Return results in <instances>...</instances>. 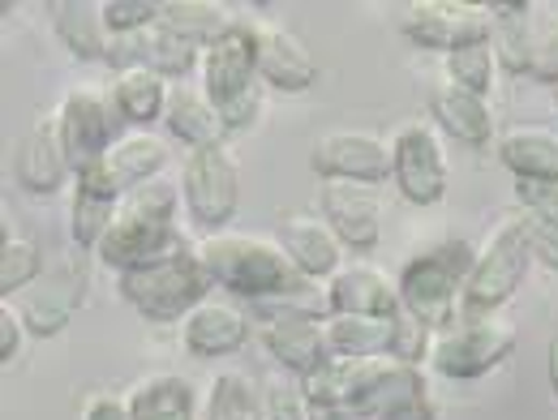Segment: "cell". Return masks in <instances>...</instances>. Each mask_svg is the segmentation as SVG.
Listing matches in <instances>:
<instances>
[{"label": "cell", "instance_id": "obj_1", "mask_svg": "<svg viewBox=\"0 0 558 420\" xmlns=\"http://www.w3.org/2000/svg\"><path fill=\"white\" fill-rule=\"evenodd\" d=\"M177 202H181V189H172L168 181H150L134 194H125L117 223L108 227L99 245V258L112 271H134V267L190 249L177 227Z\"/></svg>", "mask_w": 558, "mask_h": 420}, {"label": "cell", "instance_id": "obj_2", "mask_svg": "<svg viewBox=\"0 0 558 420\" xmlns=\"http://www.w3.org/2000/svg\"><path fill=\"white\" fill-rule=\"evenodd\" d=\"M198 258L207 267L210 283L245 296L250 305L254 300H267V296H283V292H301L305 275L292 267V258L283 254L279 240L267 236H250V232H219L207 236L198 245Z\"/></svg>", "mask_w": 558, "mask_h": 420}, {"label": "cell", "instance_id": "obj_3", "mask_svg": "<svg viewBox=\"0 0 558 420\" xmlns=\"http://www.w3.org/2000/svg\"><path fill=\"white\" fill-rule=\"evenodd\" d=\"M473 267H477V249L469 240H442V245L425 249L417 258H409V267L396 280L400 305L413 318H421L429 331H451Z\"/></svg>", "mask_w": 558, "mask_h": 420}, {"label": "cell", "instance_id": "obj_4", "mask_svg": "<svg viewBox=\"0 0 558 420\" xmlns=\"http://www.w3.org/2000/svg\"><path fill=\"white\" fill-rule=\"evenodd\" d=\"M210 275L198 249H181L172 258L121 271V296L146 322H181L207 300Z\"/></svg>", "mask_w": 558, "mask_h": 420}, {"label": "cell", "instance_id": "obj_5", "mask_svg": "<svg viewBox=\"0 0 558 420\" xmlns=\"http://www.w3.org/2000/svg\"><path fill=\"white\" fill-rule=\"evenodd\" d=\"M533 267V245H529V227L524 219H511L502 223L489 245L477 254V267L464 283V296H460V318L464 322H482V318H494L529 275Z\"/></svg>", "mask_w": 558, "mask_h": 420}, {"label": "cell", "instance_id": "obj_6", "mask_svg": "<svg viewBox=\"0 0 558 420\" xmlns=\"http://www.w3.org/2000/svg\"><path fill=\"white\" fill-rule=\"evenodd\" d=\"M181 202L194 227H203L210 236H219L241 202V172L236 159L228 155V146H207L194 150L181 168Z\"/></svg>", "mask_w": 558, "mask_h": 420}, {"label": "cell", "instance_id": "obj_7", "mask_svg": "<svg viewBox=\"0 0 558 420\" xmlns=\"http://www.w3.org/2000/svg\"><path fill=\"white\" fill-rule=\"evenodd\" d=\"M52 121H57L73 176L104 163L112 155V146L121 141V112H117L112 95H99V90H70Z\"/></svg>", "mask_w": 558, "mask_h": 420}, {"label": "cell", "instance_id": "obj_8", "mask_svg": "<svg viewBox=\"0 0 558 420\" xmlns=\"http://www.w3.org/2000/svg\"><path fill=\"white\" fill-rule=\"evenodd\" d=\"M511 348H515V331L498 318H482V322L442 331L434 339L429 365L451 382H473V378H486L489 369H498L511 356Z\"/></svg>", "mask_w": 558, "mask_h": 420}, {"label": "cell", "instance_id": "obj_9", "mask_svg": "<svg viewBox=\"0 0 558 420\" xmlns=\"http://www.w3.org/2000/svg\"><path fill=\"white\" fill-rule=\"evenodd\" d=\"M391 181L413 207H434L447 194V155L429 125H404L391 138Z\"/></svg>", "mask_w": 558, "mask_h": 420}, {"label": "cell", "instance_id": "obj_10", "mask_svg": "<svg viewBox=\"0 0 558 420\" xmlns=\"http://www.w3.org/2000/svg\"><path fill=\"white\" fill-rule=\"evenodd\" d=\"M417 399H425V378H421L417 365H404L391 356L356 360L349 395V408L356 420H378L404 408V404H417Z\"/></svg>", "mask_w": 558, "mask_h": 420}, {"label": "cell", "instance_id": "obj_11", "mask_svg": "<svg viewBox=\"0 0 558 420\" xmlns=\"http://www.w3.org/2000/svg\"><path fill=\"white\" fill-rule=\"evenodd\" d=\"M86 300V271L73 267V262H61L52 271H44L39 280L22 292V300L13 305L26 322V335H39V339H52L61 335L73 322V313L82 309Z\"/></svg>", "mask_w": 558, "mask_h": 420}, {"label": "cell", "instance_id": "obj_12", "mask_svg": "<svg viewBox=\"0 0 558 420\" xmlns=\"http://www.w3.org/2000/svg\"><path fill=\"white\" fill-rule=\"evenodd\" d=\"M108 65L117 73L146 70L168 77H190L194 70H203V48H194L190 39H181L177 30H168L163 22L138 30V35H121L108 44Z\"/></svg>", "mask_w": 558, "mask_h": 420}, {"label": "cell", "instance_id": "obj_13", "mask_svg": "<svg viewBox=\"0 0 558 420\" xmlns=\"http://www.w3.org/2000/svg\"><path fill=\"white\" fill-rule=\"evenodd\" d=\"M400 30L409 44H417L425 52H456L464 44L489 39V13L473 4H442V0H425L409 4V13L400 17Z\"/></svg>", "mask_w": 558, "mask_h": 420}, {"label": "cell", "instance_id": "obj_14", "mask_svg": "<svg viewBox=\"0 0 558 420\" xmlns=\"http://www.w3.org/2000/svg\"><path fill=\"white\" fill-rule=\"evenodd\" d=\"M314 172L323 181H361V185H378L391 176V146L365 129H336L323 134L314 155H310Z\"/></svg>", "mask_w": 558, "mask_h": 420}, {"label": "cell", "instance_id": "obj_15", "mask_svg": "<svg viewBox=\"0 0 558 420\" xmlns=\"http://www.w3.org/2000/svg\"><path fill=\"white\" fill-rule=\"evenodd\" d=\"M258 86V30L232 26L203 52V95L215 108Z\"/></svg>", "mask_w": 558, "mask_h": 420}, {"label": "cell", "instance_id": "obj_16", "mask_svg": "<svg viewBox=\"0 0 558 420\" xmlns=\"http://www.w3.org/2000/svg\"><path fill=\"white\" fill-rule=\"evenodd\" d=\"M318 207H323V219L331 223V232L340 236L344 249H374L383 240V207H378V189L374 185L323 181Z\"/></svg>", "mask_w": 558, "mask_h": 420}, {"label": "cell", "instance_id": "obj_17", "mask_svg": "<svg viewBox=\"0 0 558 420\" xmlns=\"http://www.w3.org/2000/svg\"><path fill=\"white\" fill-rule=\"evenodd\" d=\"M121 202H125V189L117 185L108 159L77 172V189H73V210H70V232L77 240V249H99L108 227L117 223L121 214Z\"/></svg>", "mask_w": 558, "mask_h": 420}, {"label": "cell", "instance_id": "obj_18", "mask_svg": "<svg viewBox=\"0 0 558 420\" xmlns=\"http://www.w3.org/2000/svg\"><path fill=\"white\" fill-rule=\"evenodd\" d=\"M279 245L305 280H331L344 258V245L323 214H279Z\"/></svg>", "mask_w": 558, "mask_h": 420}, {"label": "cell", "instance_id": "obj_19", "mask_svg": "<svg viewBox=\"0 0 558 420\" xmlns=\"http://www.w3.org/2000/svg\"><path fill=\"white\" fill-rule=\"evenodd\" d=\"M400 309V283L387 280L378 267H340L327 283V313L396 318Z\"/></svg>", "mask_w": 558, "mask_h": 420}, {"label": "cell", "instance_id": "obj_20", "mask_svg": "<svg viewBox=\"0 0 558 420\" xmlns=\"http://www.w3.org/2000/svg\"><path fill=\"white\" fill-rule=\"evenodd\" d=\"M70 159L57 134V121H39L35 129H26V138L13 150V176L26 194H57L70 181Z\"/></svg>", "mask_w": 558, "mask_h": 420}, {"label": "cell", "instance_id": "obj_21", "mask_svg": "<svg viewBox=\"0 0 558 420\" xmlns=\"http://www.w3.org/2000/svg\"><path fill=\"white\" fill-rule=\"evenodd\" d=\"M258 77L283 95H296V90H310L318 82V61L310 57V48L292 30L258 26Z\"/></svg>", "mask_w": 558, "mask_h": 420}, {"label": "cell", "instance_id": "obj_22", "mask_svg": "<svg viewBox=\"0 0 558 420\" xmlns=\"http://www.w3.org/2000/svg\"><path fill=\"white\" fill-rule=\"evenodd\" d=\"M181 339H185V351L190 356H203V360H215V356H228V351L245 348L250 339V318L223 300H203L185 326H181Z\"/></svg>", "mask_w": 558, "mask_h": 420}, {"label": "cell", "instance_id": "obj_23", "mask_svg": "<svg viewBox=\"0 0 558 420\" xmlns=\"http://www.w3.org/2000/svg\"><path fill=\"white\" fill-rule=\"evenodd\" d=\"M429 112L438 121V129L447 138L464 141V146H489L494 138V116H489V103L482 95L456 86V82H442L434 95H429Z\"/></svg>", "mask_w": 558, "mask_h": 420}, {"label": "cell", "instance_id": "obj_24", "mask_svg": "<svg viewBox=\"0 0 558 420\" xmlns=\"http://www.w3.org/2000/svg\"><path fill=\"white\" fill-rule=\"evenodd\" d=\"M263 344L276 356L283 369L292 373H310L314 365H323L331 351H327V331L318 318H276V322H263Z\"/></svg>", "mask_w": 558, "mask_h": 420}, {"label": "cell", "instance_id": "obj_25", "mask_svg": "<svg viewBox=\"0 0 558 420\" xmlns=\"http://www.w3.org/2000/svg\"><path fill=\"white\" fill-rule=\"evenodd\" d=\"M498 159L515 172V181H558V134L537 125H515L498 138Z\"/></svg>", "mask_w": 558, "mask_h": 420}, {"label": "cell", "instance_id": "obj_26", "mask_svg": "<svg viewBox=\"0 0 558 420\" xmlns=\"http://www.w3.org/2000/svg\"><path fill=\"white\" fill-rule=\"evenodd\" d=\"M163 121H168V134H172V138H181L185 146H194V150L223 146V134H228L223 121H219V112H215V103H210L207 95L190 90V86H177V90L168 95Z\"/></svg>", "mask_w": 558, "mask_h": 420}, {"label": "cell", "instance_id": "obj_27", "mask_svg": "<svg viewBox=\"0 0 558 420\" xmlns=\"http://www.w3.org/2000/svg\"><path fill=\"white\" fill-rule=\"evenodd\" d=\"M327 351L349 356V360H369L387 356L391 348V318H349V313H327Z\"/></svg>", "mask_w": 558, "mask_h": 420}, {"label": "cell", "instance_id": "obj_28", "mask_svg": "<svg viewBox=\"0 0 558 420\" xmlns=\"http://www.w3.org/2000/svg\"><path fill=\"white\" fill-rule=\"evenodd\" d=\"M108 168H112L117 185L125 194H134L142 185L159 181V172L168 168V146H163V138H155V134H130V138H121L112 146Z\"/></svg>", "mask_w": 558, "mask_h": 420}, {"label": "cell", "instance_id": "obj_29", "mask_svg": "<svg viewBox=\"0 0 558 420\" xmlns=\"http://www.w3.org/2000/svg\"><path fill=\"white\" fill-rule=\"evenodd\" d=\"M52 26L61 44L77 61H108V30L99 17V4H77V0H57L52 4Z\"/></svg>", "mask_w": 558, "mask_h": 420}, {"label": "cell", "instance_id": "obj_30", "mask_svg": "<svg viewBox=\"0 0 558 420\" xmlns=\"http://www.w3.org/2000/svg\"><path fill=\"white\" fill-rule=\"evenodd\" d=\"M168 82L159 73H146V70H130V73H117L112 82V103L121 112V121L130 125H155L163 112H168Z\"/></svg>", "mask_w": 558, "mask_h": 420}, {"label": "cell", "instance_id": "obj_31", "mask_svg": "<svg viewBox=\"0 0 558 420\" xmlns=\"http://www.w3.org/2000/svg\"><path fill=\"white\" fill-rule=\"evenodd\" d=\"M130 412L134 420H181L194 417V386L177 373H159V378H142L130 391Z\"/></svg>", "mask_w": 558, "mask_h": 420}, {"label": "cell", "instance_id": "obj_32", "mask_svg": "<svg viewBox=\"0 0 558 420\" xmlns=\"http://www.w3.org/2000/svg\"><path fill=\"white\" fill-rule=\"evenodd\" d=\"M159 22L168 30H177L181 39H190L194 48H203V52H207L219 35H228L236 26V22H228L223 4H207V0H163Z\"/></svg>", "mask_w": 558, "mask_h": 420}, {"label": "cell", "instance_id": "obj_33", "mask_svg": "<svg viewBox=\"0 0 558 420\" xmlns=\"http://www.w3.org/2000/svg\"><path fill=\"white\" fill-rule=\"evenodd\" d=\"M489 44H494V57H498L502 70L533 73L537 44L529 35V9L524 13H498V17H489Z\"/></svg>", "mask_w": 558, "mask_h": 420}, {"label": "cell", "instance_id": "obj_34", "mask_svg": "<svg viewBox=\"0 0 558 420\" xmlns=\"http://www.w3.org/2000/svg\"><path fill=\"white\" fill-rule=\"evenodd\" d=\"M39 275H44L39 245L26 240V236H9V227H4V245H0V296L9 300L13 292H26Z\"/></svg>", "mask_w": 558, "mask_h": 420}, {"label": "cell", "instance_id": "obj_35", "mask_svg": "<svg viewBox=\"0 0 558 420\" xmlns=\"http://www.w3.org/2000/svg\"><path fill=\"white\" fill-rule=\"evenodd\" d=\"M263 399L245 373H219L210 386L207 420H258Z\"/></svg>", "mask_w": 558, "mask_h": 420}, {"label": "cell", "instance_id": "obj_36", "mask_svg": "<svg viewBox=\"0 0 558 420\" xmlns=\"http://www.w3.org/2000/svg\"><path fill=\"white\" fill-rule=\"evenodd\" d=\"M494 73H498V57H494V44L489 39H477V44H464L447 57V82L473 90L486 99L489 86H494Z\"/></svg>", "mask_w": 558, "mask_h": 420}, {"label": "cell", "instance_id": "obj_37", "mask_svg": "<svg viewBox=\"0 0 558 420\" xmlns=\"http://www.w3.org/2000/svg\"><path fill=\"white\" fill-rule=\"evenodd\" d=\"M159 0H108V4H99V17H104V30L112 35V39H121V35H138V30H150V26H159Z\"/></svg>", "mask_w": 558, "mask_h": 420}, {"label": "cell", "instance_id": "obj_38", "mask_svg": "<svg viewBox=\"0 0 558 420\" xmlns=\"http://www.w3.org/2000/svg\"><path fill=\"white\" fill-rule=\"evenodd\" d=\"M429 351H434L429 326H425L421 318H413L409 309H400V313L391 318V348H387V356L421 369V360H429Z\"/></svg>", "mask_w": 558, "mask_h": 420}, {"label": "cell", "instance_id": "obj_39", "mask_svg": "<svg viewBox=\"0 0 558 420\" xmlns=\"http://www.w3.org/2000/svg\"><path fill=\"white\" fill-rule=\"evenodd\" d=\"M258 420H310V404H305L301 386H267Z\"/></svg>", "mask_w": 558, "mask_h": 420}, {"label": "cell", "instance_id": "obj_40", "mask_svg": "<svg viewBox=\"0 0 558 420\" xmlns=\"http://www.w3.org/2000/svg\"><path fill=\"white\" fill-rule=\"evenodd\" d=\"M215 112H219V121H223L228 134H245V129H254L258 116H263V90L250 86L245 95H236L232 103H223V108H215Z\"/></svg>", "mask_w": 558, "mask_h": 420}, {"label": "cell", "instance_id": "obj_41", "mask_svg": "<svg viewBox=\"0 0 558 420\" xmlns=\"http://www.w3.org/2000/svg\"><path fill=\"white\" fill-rule=\"evenodd\" d=\"M515 198L529 214L558 223V181H515Z\"/></svg>", "mask_w": 558, "mask_h": 420}, {"label": "cell", "instance_id": "obj_42", "mask_svg": "<svg viewBox=\"0 0 558 420\" xmlns=\"http://www.w3.org/2000/svg\"><path fill=\"white\" fill-rule=\"evenodd\" d=\"M524 227H529V245H533V258H542L550 271H558V223H555V219H537V214H524Z\"/></svg>", "mask_w": 558, "mask_h": 420}, {"label": "cell", "instance_id": "obj_43", "mask_svg": "<svg viewBox=\"0 0 558 420\" xmlns=\"http://www.w3.org/2000/svg\"><path fill=\"white\" fill-rule=\"evenodd\" d=\"M22 335H26V322H22V313L4 305V309H0V365L17 360V351H22Z\"/></svg>", "mask_w": 558, "mask_h": 420}, {"label": "cell", "instance_id": "obj_44", "mask_svg": "<svg viewBox=\"0 0 558 420\" xmlns=\"http://www.w3.org/2000/svg\"><path fill=\"white\" fill-rule=\"evenodd\" d=\"M82 420H134V412H130V404H125V399H112V395H95V399L86 404Z\"/></svg>", "mask_w": 558, "mask_h": 420}, {"label": "cell", "instance_id": "obj_45", "mask_svg": "<svg viewBox=\"0 0 558 420\" xmlns=\"http://www.w3.org/2000/svg\"><path fill=\"white\" fill-rule=\"evenodd\" d=\"M378 420H438V417H434L429 399H417V404H404V408H396V412H387V417Z\"/></svg>", "mask_w": 558, "mask_h": 420}, {"label": "cell", "instance_id": "obj_46", "mask_svg": "<svg viewBox=\"0 0 558 420\" xmlns=\"http://www.w3.org/2000/svg\"><path fill=\"white\" fill-rule=\"evenodd\" d=\"M310 420H356V417H352V408H344V404H314Z\"/></svg>", "mask_w": 558, "mask_h": 420}, {"label": "cell", "instance_id": "obj_47", "mask_svg": "<svg viewBox=\"0 0 558 420\" xmlns=\"http://www.w3.org/2000/svg\"><path fill=\"white\" fill-rule=\"evenodd\" d=\"M546 369H550V391L558 395V335L550 339V351H546Z\"/></svg>", "mask_w": 558, "mask_h": 420}, {"label": "cell", "instance_id": "obj_48", "mask_svg": "<svg viewBox=\"0 0 558 420\" xmlns=\"http://www.w3.org/2000/svg\"><path fill=\"white\" fill-rule=\"evenodd\" d=\"M181 420H194V417H181Z\"/></svg>", "mask_w": 558, "mask_h": 420}, {"label": "cell", "instance_id": "obj_49", "mask_svg": "<svg viewBox=\"0 0 558 420\" xmlns=\"http://www.w3.org/2000/svg\"><path fill=\"white\" fill-rule=\"evenodd\" d=\"M555 99H558V86H555Z\"/></svg>", "mask_w": 558, "mask_h": 420}]
</instances>
